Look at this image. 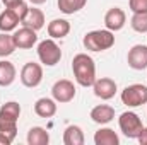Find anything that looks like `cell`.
Segmentation results:
<instances>
[{
	"mask_svg": "<svg viewBox=\"0 0 147 145\" xmlns=\"http://www.w3.org/2000/svg\"><path fill=\"white\" fill-rule=\"evenodd\" d=\"M72 72L79 85L92 87L96 82V63L87 53H79L72 60Z\"/></svg>",
	"mask_w": 147,
	"mask_h": 145,
	"instance_id": "6da1fadb",
	"label": "cell"
},
{
	"mask_svg": "<svg viewBox=\"0 0 147 145\" xmlns=\"http://www.w3.org/2000/svg\"><path fill=\"white\" fill-rule=\"evenodd\" d=\"M21 116V106L16 101H9L0 108V133L14 142L17 135V119Z\"/></svg>",
	"mask_w": 147,
	"mask_h": 145,
	"instance_id": "7a4b0ae2",
	"label": "cell"
},
{
	"mask_svg": "<svg viewBox=\"0 0 147 145\" xmlns=\"http://www.w3.org/2000/svg\"><path fill=\"white\" fill-rule=\"evenodd\" d=\"M82 43L86 50L89 51H105L115 44V34L110 29H96V31L87 33L82 39Z\"/></svg>",
	"mask_w": 147,
	"mask_h": 145,
	"instance_id": "3957f363",
	"label": "cell"
},
{
	"mask_svg": "<svg viewBox=\"0 0 147 145\" xmlns=\"http://www.w3.org/2000/svg\"><path fill=\"white\" fill-rule=\"evenodd\" d=\"M118 125H120V130L125 137L128 138H139V135L142 133L144 130V125H142V119L139 118L137 113L134 111H125L120 114L118 118Z\"/></svg>",
	"mask_w": 147,
	"mask_h": 145,
	"instance_id": "277c9868",
	"label": "cell"
},
{
	"mask_svg": "<svg viewBox=\"0 0 147 145\" xmlns=\"http://www.w3.org/2000/svg\"><path fill=\"white\" fill-rule=\"evenodd\" d=\"M38 58L46 67H55L62 60V50L53 39H43L38 44Z\"/></svg>",
	"mask_w": 147,
	"mask_h": 145,
	"instance_id": "5b68a950",
	"label": "cell"
},
{
	"mask_svg": "<svg viewBox=\"0 0 147 145\" xmlns=\"http://www.w3.org/2000/svg\"><path fill=\"white\" fill-rule=\"evenodd\" d=\"M121 103L128 108H137L147 104V85L132 84L121 91Z\"/></svg>",
	"mask_w": 147,
	"mask_h": 145,
	"instance_id": "8992f818",
	"label": "cell"
},
{
	"mask_svg": "<svg viewBox=\"0 0 147 145\" xmlns=\"http://www.w3.org/2000/svg\"><path fill=\"white\" fill-rule=\"evenodd\" d=\"M43 80V67L39 63H34V62H28L22 70H21V82L22 85L33 89V87H38Z\"/></svg>",
	"mask_w": 147,
	"mask_h": 145,
	"instance_id": "52a82bcc",
	"label": "cell"
},
{
	"mask_svg": "<svg viewBox=\"0 0 147 145\" xmlns=\"http://www.w3.org/2000/svg\"><path fill=\"white\" fill-rule=\"evenodd\" d=\"M51 96L57 103H70L74 97H75V85H74L70 80L67 79H62V80H57L51 87Z\"/></svg>",
	"mask_w": 147,
	"mask_h": 145,
	"instance_id": "ba28073f",
	"label": "cell"
},
{
	"mask_svg": "<svg viewBox=\"0 0 147 145\" xmlns=\"http://www.w3.org/2000/svg\"><path fill=\"white\" fill-rule=\"evenodd\" d=\"M36 33L38 31L31 29V28H26V26H22L21 29H16V33L12 34L16 48H19V50H29V48H33L38 43Z\"/></svg>",
	"mask_w": 147,
	"mask_h": 145,
	"instance_id": "9c48e42d",
	"label": "cell"
},
{
	"mask_svg": "<svg viewBox=\"0 0 147 145\" xmlns=\"http://www.w3.org/2000/svg\"><path fill=\"white\" fill-rule=\"evenodd\" d=\"M92 89H94V96L103 99V101H110L115 97L116 94V82L113 79L108 77H101V79H96V82L92 84Z\"/></svg>",
	"mask_w": 147,
	"mask_h": 145,
	"instance_id": "30bf717a",
	"label": "cell"
},
{
	"mask_svg": "<svg viewBox=\"0 0 147 145\" xmlns=\"http://www.w3.org/2000/svg\"><path fill=\"white\" fill-rule=\"evenodd\" d=\"M128 67L134 70H146L147 68V44H135L130 48L127 56Z\"/></svg>",
	"mask_w": 147,
	"mask_h": 145,
	"instance_id": "8fae6325",
	"label": "cell"
},
{
	"mask_svg": "<svg viewBox=\"0 0 147 145\" xmlns=\"http://www.w3.org/2000/svg\"><path fill=\"white\" fill-rule=\"evenodd\" d=\"M125 22H127V15H125V12H123L120 7L110 9V10L106 12V15H105V26H106V29H110L113 33L123 29Z\"/></svg>",
	"mask_w": 147,
	"mask_h": 145,
	"instance_id": "7c38bea8",
	"label": "cell"
},
{
	"mask_svg": "<svg viewBox=\"0 0 147 145\" xmlns=\"http://www.w3.org/2000/svg\"><path fill=\"white\" fill-rule=\"evenodd\" d=\"M34 113L39 118H51L57 114V101L50 97H41L34 103Z\"/></svg>",
	"mask_w": 147,
	"mask_h": 145,
	"instance_id": "4fadbf2b",
	"label": "cell"
},
{
	"mask_svg": "<svg viewBox=\"0 0 147 145\" xmlns=\"http://www.w3.org/2000/svg\"><path fill=\"white\" fill-rule=\"evenodd\" d=\"M115 118V109L108 104H99L91 109V119L98 125H106Z\"/></svg>",
	"mask_w": 147,
	"mask_h": 145,
	"instance_id": "5bb4252c",
	"label": "cell"
},
{
	"mask_svg": "<svg viewBox=\"0 0 147 145\" xmlns=\"http://www.w3.org/2000/svg\"><path fill=\"white\" fill-rule=\"evenodd\" d=\"M70 33V22L65 19H53L48 24V34L51 39H62Z\"/></svg>",
	"mask_w": 147,
	"mask_h": 145,
	"instance_id": "9a60e30c",
	"label": "cell"
},
{
	"mask_svg": "<svg viewBox=\"0 0 147 145\" xmlns=\"http://www.w3.org/2000/svg\"><path fill=\"white\" fill-rule=\"evenodd\" d=\"M22 26H26V28H31V29H34V31H39L43 26H45V14L39 10V9H29L28 10V14H26V17L22 19V22H21Z\"/></svg>",
	"mask_w": 147,
	"mask_h": 145,
	"instance_id": "2e32d148",
	"label": "cell"
},
{
	"mask_svg": "<svg viewBox=\"0 0 147 145\" xmlns=\"http://www.w3.org/2000/svg\"><path fill=\"white\" fill-rule=\"evenodd\" d=\"M21 24V19L14 14V10L7 9L0 14V31L2 33H10L14 29H17V26Z\"/></svg>",
	"mask_w": 147,
	"mask_h": 145,
	"instance_id": "e0dca14e",
	"label": "cell"
},
{
	"mask_svg": "<svg viewBox=\"0 0 147 145\" xmlns=\"http://www.w3.org/2000/svg\"><path fill=\"white\" fill-rule=\"evenodd\" d=\"M94 144L96 145H120V137L111 128H99L94 133Z\"/></svg>",
	"mask_w": 147,
	"mask_h": 145,
	"instance_id": "ac0fdd59",
	"label": "cell"
},
{
	"mask_svg": "<svg viewBox=\"0 0 147 145\" xmlns=\"http://www.w3.org/2000/svg\"><path fill=\"white\" fill-rule=\"evenodd\" d=\"M86 138H84V132L80 126L77 125H70L65 128L63 132V144L65 145H84Z\"/></svg>",
	"mask_w": 147,
	"mask_h": 145,
	"instance_id": "d6986e66",
	"label": "cell"
},
{
	"mask_svg": "<svg viewBox=\"0 0 147 145\" xmlns=\"http://www.w3.org/2000/svg\"><path fill=\"white\" fill-rule=\"evenodd\" d=\"M16 67L7 62V60H0V87H9L14 80H16Z\"/></svg>",
	"mask_w": 147,
	"mask_h": 145,
	"instance_id": "ffe728a7",
	"label": "cell"
},
{
	"mask_svg": "<svg viewBox=\"0 0 147 145\" xmlns=\"http://www.w3.org/2000/svg\"><path fill=\"white\" fill-rule=\"evenodd\" d=\"M50 142V133L41 128V126H33L28 132V144L29 145H48Z\"/></svg>",
	"mask_w": 147,
	"mask_h": 145,
	"instance_id": "44dd1931",
	"label": "cell"
},
{
	"mask_svg": "<svg viewBox=\"0 0 147 145\" xmlns=\"http://www.w3.org/2000/svg\"><path fill=\"white\" fill-rule=\"evenodd\" d=\"M57 3H58L60 12H63V14L70 15V14H75V12L82 10V9L86 7L87 0H58Z\"/></svg>",
	"mask_w": 147,
	"mask_h": 145,
	"instance_id": "7402d4cb",
	"label": "cell"
},
{
	"mask_svg": "<svg viewBox=\"0 0 147 145\" xmlns=\"http://www.w3.org/2000/svg\"><path fill=\"white\" fill-rule=\"evenodd\" d=\"M16 51L14 38L9 33H0V58H5Z\"/></svg>",
	"mask_w": 147,
	"mask_h": 145,
	"instance_id": "603a6c76",
	"label": "cell"
},
{
	"mask_svg": "<svg viewBox=\"0 0 147 145\" xmlns=\"http://www.w3.org/2000/svg\"><path fill=\"white\" fill-rule=\"evenodd\" d=\"M130 26L137 33H147V12L134 14L132 19H130Z\"/></svg>",
	"mask_w": 147,
	"mask_h": 145,
	"instance_id": "cb8c5ba5",
	"label": "cell"
},
{
	"mask_svg": "<svg viewBox=\"0 0 147 145\" xmlns=\"http://www.w3.org/2000/svg\"><path fill=\"white\" fill-rule=\"evenodd\" d=\"M128 7L134 14L147 12V0H128Z\"/></svg>",
	"mask_w": 147,
	"mask_h": 145,
	"instance_id": "d4e9b609",
	"label": "cell"
},
{
	"mask_svg": "<svg viewBox=\"0 0 147 145\" xmlns=\"http://www.w3.org/2000/svg\"><path fill=\"white\" fill-rule=\"evenodd\" d=\"M139 142H140V145H147V128L146 126H144L142 133L139 135Z\"/></svg>",
	"mask_w": 147,
	"mask_h": 145,
	"instance_id": "484cf974",
	"label": "cell"
},
{
	"mask_svg": "<svg viewBox=\"0 0 147 145\" xmlns=\"http://www.w3.org/2000/svg\"><path fill=\"white\" fill-rule=\"evenodd\" d=\"M2 2H3L5 7H12V5H16V3H19V2H22V0H2Z\"/></svg>",
	"mask_w": 147,
	"mask_h": 145,
	"instance_id": "4316f807",
	"label": "cell"
},
{
	"mask_svg": "<svg viewBox=\"0 0 147 145\" xmlns=\"http://www.w3.org/2000/svg\"><path fill=\"white\" fill-rule=\"evenodd\" d=\"M10 144H12V142H10L9 138H5V137L0 133V145H10Z\"/></svg>",
	"mask_w": 147,
	"mask_h": 145,
	"instance_id": "83f0119b",
	"label": "cell"
},
{
	"mask_svg": "<svg viewBox=\"0 0 147 145\" xmlns=\"http://www.w3.org/2000/svg\"><path fill=\"white\" fill-rule=\"evenodd\" d=\"M29 2H31L33 5H41V3H45L46 0H29Z\"/></svg>",
	"mask_w": 147,
	"mask_h": 145,
	"instance_id": "f1b7e54d",
	"label": "cell"
}]
</instances>
